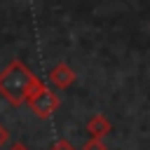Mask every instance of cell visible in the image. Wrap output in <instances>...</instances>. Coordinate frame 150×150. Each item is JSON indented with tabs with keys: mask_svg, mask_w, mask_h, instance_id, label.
Instances as JSON below:
<instances>
[{
	"mask_svg": "<svg viewBox=\"0 0 150 150\" xmlns=\"http://www.w3.org/2000/svg\"><path fill=\"white\" fill-rule=\"evenodd\" d=\"M26 103H28V108H30L33 115L47 120V117H52V115L59 110L61 98L56 96V91H52V89L45 84V80L35 77L33 87H30L28 94H26Z\"/></svg>",
	"mask_w": 150,
	"mask_h": 150,
	"instance_id": "cell-2",
	"label": "cell"
},
{
	"mask_svg": "<svg viewBox=\"0 0 150 150\" xmlns=\"http://www.w3.org/2000/svg\"><path fill=\"white\" fill-rule=\"evenodd\" d=\"M49 82L56 87V89H68L73 82H75V70L66 63V61H61V63H56L52 70H49Z\"/></svg>",
	"mask_w": 150,
	"mask_h": 150,
	"instance_id": "cell-3",
	"label": "cell"
},
{
	"mask_svg": "<svg viewBox=\"0 0 150 150\" xmlns=\"http://www.w3.org/2000/svg\"><path fill=\"white\" fill-rule=\"evenodd\" d=\"M7 141H9V131H7V127H2V124H0V148H2Z\"/></svg>",
	"mask_w": 150,
	"mask_h": 150,
	"instance_id": "cell-7",
	"label": "cell"
},
{
	"mask_svg": "<svg viewBox=\"0 0 150 150\" xmlns=\"http://www.w3.org/2000/svg\"><path fill=\"white\" fill-rule=\"evenodd\" d=\"M110 131H112V124L108 122L105 115H94L87 122V134L94 138H105V136H110Z\"/></svg>",
	"mask_w": 150,
	"mask_h": 150,
	"instance_id": "cell-4",
	"label": "cell"
},
{
	"mask_svg": "<svg viewBox=\"0 0 150 150\" xmlns=\"http://www.w3.org/2000/svg\"><path fill=\"white\" fill-rule=\"evenodd\" d=\"M38 75L30 73V68L21 59H12L2 70H0V96L9 105H21L26 103V94L33 87Z\"/></svg>",
	"mask_w": 150,
	"mask_h": 150,
	"instance_id": "cell-1",
	"label": "cell"
},
{
	"mask_svg": "<svg viewBox=\"0 0 150 150\" xmlns=\"http://www.w3.org/2000/svg\"><path fill=\"white\" fill-rule=\"evenodd\" d=\"M82 150H108V145L103 143V138H94V136H91V138L82 145Z\"/></svg>",
	"mask_w": 150,
	"mask_h": 150,
	"instance_id": "cell-5",
	"label": "cell"
},
{
	"mask_svg": "<svg viewBox=\"0 0 150 150\" xmlns=\"http://www.w3.org/2000/svg\"><path fill=\"white\" fill-rule=\"evenodd\" d=\"M49 150H77L70 141H66V138H59V141H54V145L49 148Z\"/></svg>",
	"mask_w": 150,
	"mask_h": 150,
	"instance_id": "cell-6",
	"label": "cell"
},
{
	"mask_svg": "<svg viewBox=\"0 0 150 150\" xmlns=\"http://www.w3.org/2000/svg\"><path fill=\"white\" fill-rule=\"evenodd\" d=\"M9 150H30V148H28L26 143H21V141H16V143H12V145H9Z\"/></svg>",
	"mask_w": 150,
	"mask_h": 150,
	"instance_id": "cell-8",
	"label": "cell"
}]
</instances>
